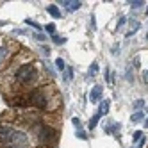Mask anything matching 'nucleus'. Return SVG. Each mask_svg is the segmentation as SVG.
Listing matches in <instances>:
<instances>
[{
	"instance_id": "obj_23",
	"label": "nucleus",
	"mask_w": 148,
	"mask_h": 148,
	"mask_svg": "<svg viewBox=\"0 0 148 148\" xmlns=\"http://www.w3.org/2000/svg\"><path fill=\"white\" fill-rule=\"evenodd\" d=\"M145 143H146V139H145V137H141V139H139V141H137V148H141V146H143Z\"/></svg>"
},
{
	"instance_id": "obj_9",
	"label": "nucleus",
	"mask_w": 148,
	"mask_h": 148,
	"mask_svg": "<svg viewBox=\"0 0 148 148\" xmlns=\"http://www.w3.org/2000/svg\"><path fill=\"white\" fill-rule=\"evenodd\" d=\"M143 118H145V114H143V111H136L134 114H132V121L134 123H139V121H143Z\"/></svg>"
},
{
	"instance_id": "obj_19",
	"label": "nucleus",
	"mask_w": 148,
	"mask_h": 148,
	"mask_svg": "<svg viewBox=\"0 0 148 148\" xmlns=\"http://www.w3.org/2000/svg\"><path fill=\"white\" fill-rule=\"evenodd\" d=\"M34 38H36L38 41H45V39H47V34H41V32H34Z\"/></svg>"
},
{
	"instance_id": "obj_20",
	"label": "nucleus",
	"mask_w": 148,
	"mask_h": 148,
	"mask_svg": "<svg viewBox=\"0 0 148 148\" xmlns=\"http://www.w3.org/2000/svg\"><path fill=\"white\" fill-rule=\"evenodd\" d=\"M71 79H73V70L68 68V70H66V80H71Z\"/></svg>"
},
{
	"instance_id": "obj_1",
	"label": "nucleus",
	"mask_w": 148,
	"mask_h": 148,
	"mask_svg": "<svg viewBox=\"0 0 148 148\" xmlns=\"http://www.w3.org/2000/svg\"><path fill=\"white\" fill-rule=\"evenodd\" d=\"M0 141L5 145H14V148H25L29 145V137L23 130L13 129L11 125L0 127Z\"/></svg>"
},
{
	"instance_id": "obj_2",
	"label": "nucleus",
	"mask_w": 148,
	"mask_h": 148,
	"mask_svg": "<svg viewBox=\"0 0 148 148\" xmlns=\"http://www.w3.org/2000/svg\"><path fill=\"white\" fill-rule=\"evenodd\" d=\"M16 80L22 82V84H27V82H32L36 79V68L32 62H27V64H22L18 70H16Z\"/></svg>"
},
{
	"instance_id": "obj_5",
	"label": "nucleus",
	"mask_w": 148,
	"mask_h": 148,
	"mask_svg": "<svg viewBox=\"0 0 148 148\" xmlns=\"http://www.w3.org/2000/svg\"><path fill=\"white\" fill-rule=\"evenodd\" d=\"M62 7H66L68 11H77V9H80L82 2L80 0H64V2H59Z\"/></svg>"
},
{
	"instance_id": "obj_3",
	"label": "nucleus",
	"mask_w": 148,
	"mask_h": 148,
	"mask_svg": "<svg viewBox=\"0 0 148 148\" xmlns=\"http://www.w3.org/2000/svg\"><path fill=\"white\" fill-rule=\"evenodd\" d=\"M29 102H30V105H36L39 109L47 107V97H45V93L41 89H36L34 93H30L29 95Z\"/></svg>"
},
{
	"instance_id": "obj_12",
	"label": "nucleus",
	"mask_w": 148,
	"mask_h": 148,
	"mask_svg": "<svg viewBox=\"0 0 148 148\" xmlns=\"http://www.w3.org/2000/svg\"><path fill=\"white\" fill-rule=\"evenodd\" d=\"M7 54H9V50H7V47H0V62H2V61H5Z\"/></svg>"
},
{
	"instance_id": "obj_18",
	"label": "nucleus",
	"mask_w": 148,
	"mask_h": 148,
	"mask_svg": "<svg viewBox=\"0 0 148 148\" xmlns=\"http://www.w3.org/2000/svg\"><path fill=\"white\" fill-rule=\"evenodd\" d=\"M52 39H54V43H57V45L66 43V39H64V38H59V36H52Z\"/></svg>"
},
{
	"instance_id": "obj_28",
	"label": "nucleus",
	"mask_w": 148,
	"mask_h": 148,
	"mask_svg": "<svg viewBox=\"0 0 148 148\" xmlns=\"http://www.w3.org/2000/svg\"><path fill=\"white\" fill-rule=\"evenodd\" d=\"M146 14H148V5H146Z\"/></svg>"
},
{
	"instance_id": "obj_14",
	"label": "nucleus",
	"mask_w": 148,
	"mask_h": 148,
	"mask_svg": "<svg viewBox=\"0 0 148 148\" xmlns=\"http://www.w3.org/2000/svg\"><path fill=\"white\" fill-rule=\"evenodd\" d=\"M97 73H98V62H93L91 68H89V75L93 77V75H97Z\"/></svg>"
},
{
	"instance_id": "obj_16",
	"label": "nucleus",
	"mask_w": 148,
	"mask_h": 148,
	"mask_svg": "<svg viewBox=\"0 0 148 148\" xmlns=\"http://www.w3.org/2000/svg\"><path fill=\"white\" fill-rule=\"evenodd\" d=\"M143 0H136V2H130V5H132V9H141L143 7Z\"/></svg>"
},
{
	"instance_id": "obj_11",
	"label": "nucleus",
	"mask_w": 148,
	"mask_h": 148,
	"mask_svg": "<svg viewBox=\"0 0 148 148\" xmlns=\"http://www.w3.org/2000/svg\"><path fill=\"white\" fill-rule=\"evenodd\" d=\"M45 30H47L50 36H56V25H54V23H47V25H45Z\"/></svg>"
},
{
	"instance_id": "obj_6",
	"label": "nucleus",
	"mask_w": 148,
	"mask_h": 148,
	"mask_svg": "<svg viewBox=\"0 0 148 148\" xmlns=\"http://www.w3.org/2000/svg\"><path fill=\"white\" fill-rule=\"evenodd\" d=\"M89 100H91V103H97V102L102 100V86H95V88L91 89V93H89Z\"/></svg>"
},
{
	"instance_id": "obj_21",
	"label": "nucleus",
	"mask_w": 148,
	"mask_h": 148,
	"mask_svg": "<svg viewBox=\"0 0 148 148\" xmlns=\"http://www.w3.org/2000/svg\"><path fill=\"white\" fill-rule=\"evenodd\" d=\"M143 82H145V84H148V70H146V71H143Z\"/></svg>"
},
{
	"instance_id": "obj_13",
	"label": "nucleus",
	"mask_w": 148,
	"mask_h": 148,
	"mask_svg": "<svg viewBox=\"0 0 148 148\" xmlns=\"http://www.w3.org/2000/svg\"><path fill=\"white\" fill-rule=\"evenodd\" d=\"M143 105H145V100H143V98H137V100L134 102V109H136V111H141Z\"/></svg>"
},
{
	"instance_id": "obj_27",
	"label": "nucleus",
	"mask_w": 148,
	"mask_h": 148,
	"mask_svg": "<svg viewBox=\"0 0 148 148\" xmlns=\"http://www.w3.org/2000/svg\"><path fill=\"white\" fill-rule=\"evenodd\" d=\"M145 127H146V129H148V118L145 120Z\"/></svg>"
},
{
	"instance_id": "obj_10",
	"label": "nucleus",
	"mask_w": 148,
	"mask_h": 148,
	"mask_svg": "<svg viewBox=\"0 0 148 148\" xmlns=\"http://www.w3.org/2000/svg\"><path fill=\"white\" fill-rule=\"evenodd\" d=\"M100 118H102V116H100V114L97 112V114H95V116H93V118L89 120V129H91V130H93V129H95V127H97V125H98V121H100Z\"/></svg>"
},
{
	"instance_id": "obj_15",
	"label": "nucleus",
	"mask_w": 148,
	"mask_h": 148,
	"mask_svg": "<svg viewBox=\"0 0 148 148\" xmlns=\"http://www.w3.org/2000/svg\"><path fill=\"white\" fill-rule=\"evenodd\" d=\"M56 66H57V70H64V68H66V64H64V61H62V57H59V59L56 61Z\"/></svg>"
},
{
	"instance_id": "obj_24",
	"label": "nucleus",
	"mask_w": 148,
	"mask_h": 148,
	"mask_svg": "<svg viewBox=\"0 0 148 148\" xmlns=\"http://www.w3.org/2000/svg\"><path fill=\"white\" fill-rule=\"evenodd\" d=\"M125 22H127V20H125V16H121V18L118 20V29H120V27H121V25H123Z\"/></svg>"
},
{
	"instance_id": "obj_29",
	"label": "nucleus",
	"mask_w": 148,
	"mask_h": 148,
	"mask_svg": "<svg viewBox=\"0 0 148 148\" xmlns=\"http://www.w3.org/2000/svg\"><path fill=\"white\" fill-rule=\"evenodd\" d=\"M7 148H14V146H7Z\"/></svg>"
},
{
	"instance_id": "obj_25",
	"label": "nucleus",
	"mask_w": 148,
	"mask_h": 148,
	"mask_svg": "<svg viewBox=\"0 0 148 148\" xmlns=\"http://www.w3.org/2000/svg\"><path fill=\"white\" fill-rule=\"evenodd\" d=\"M77 136H79V137H80V139H86V134H84V132H82V130H79V132H77Z\"/></svg>"
},
{
	"instance_id": "obj_7",
	"label": "nucleus",
	"mask_w": 148,
	"mask_h": 148,
	"mask_svg": "<svg viewBox=\"0 0 148 148\" xmlns=\"http://www.w3.org/2000/svg\"><path fill=\"white\" fill-rule=\"evenodd\" d=\"M109 109H111V102H109V100H102V102H100V109H98V114H100V116L107 114V112H109Z\"/></svg>"
},
{
	"instance_id": "obj_17",
	"label": "nucleus",
	"mask_w": 148,
	"mask_h": 148,
	"mask_svg": "<svg viewBox=\"0 0 148 148\" xmlns=\"http://www.w3.org/2000/svg\"><path fill=\"white\" fill-rule=\"evenodd\" d=\"M141 137H143V132H141V130H136V132H134V136H132V141L136 143V141H139Z\"/></svg>"
},
{
	"instance_id": "obj_8",
	"label": "nucleus",
	"mask_w": 148,
	"mask_h": 148,
	"mask_svg": "<svg viewBox=\"0 0 148 148\" xmlns=\"http://www.w3.org/2000/svg\"><path fill=\"white\" fill-rule=\"evenodd\" d=\"M47 11H48V14H52L54 18H61V11H59V7H57V5H48V7H47Z\"/></svg>"
},
{
	"instance_id": "obj_4",
	"label": "nucleus",
	"mask_w": 148,
	"mask_h": 148,
	"mask_svg": "<svg viewBox=\"0 0 148 148\" xmlns=\"http://www.w3.org/2000/svg\"><path fill=\"white\" fill-rule=\"evenodd\" d=\"M38 134H39V143H41V145H47V143H50V141L56 137V130L48 129V127H43V129H41V132H38Z\"/></svg>"
},
{
	"instance_id": "obj_22",
	"label": "nucleus",
	"mask_w": 148,
	"mask_h": 148,
	"mask_svg": "<svg viewBox=\"0 0 148 148\" xmlns=\"http://www.w3.org/2000/svg\"><path fill=\"white\" fill-rule=\"evenodd\" d=\"M27 23H29V25H34V29H41V27H39L36 22H32V20H27Z\"/></svg>"
},
{
	"instance_id": "obj_26",
	"label": "nucleus",
	"mask_w": 148,
	"mask_h": 148,
	"mask_svg": "<svg viewBox=\"0 0 148 148\" xmlns=\"http://www.w3.org/2000/svg\"><path fill=\"white\" fill-rule=\"evenodd\" d=\"M73 125H75V127H80V120H79V118H73Z\"/></svg>"
}]
</instances>
